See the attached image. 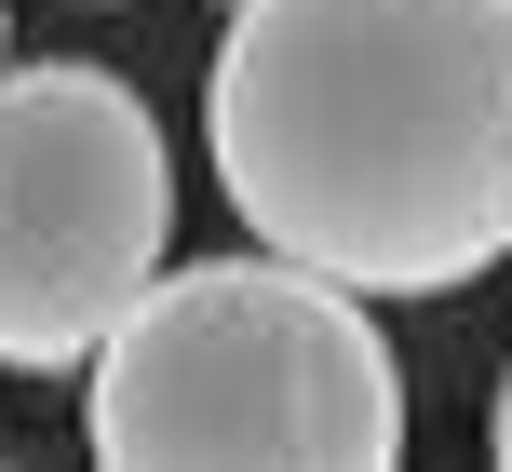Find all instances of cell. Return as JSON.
Masks as SVG:
<instances>
[{
	"label": "cell",
	"instance_id": "cell-1",
	"mask_svg": "<svg viewBox=\"0 0 512 472\" xmlns=\"http://www.w3.org/2000/svg\"><path fill=\"white\" fill-rule=\"evenodd\" d=\"M203 149L243 243L351 297H459L512 257V0H230Z\"/></svg>",
	"mask_w": 512,
	"mask_h": 472
},
{
	"label": "cell",
	"instance_id": "cell-2",
	"mask_svg": "<svg viewBox=\"0 0 512 472\" xmlns=\"http://www.w3.org/2000/svg\"><path fill=\"white\" fill-rule=\"evenodd\" d=\"M81 446L122 472H203V459L391 472L405 459V365L337 270H297L270 243L189 257V270H149V297L95 338Z\"/></svg>",
	"mask_w": 512,
	"mask_h": 472
},
{
	"label": "cell",
	"instance_id": "cell-3",
	"mask_svg": "<svg viewBox=\"0 0 512 472\" xmlns=\"http://www.w3.org/2000/svg\"><path fill=\"white\" fill-rule=\"evenodd\" d=\"M162 243H176V162L149 95L81 54L0 68V365H95V338L149 297Z\"/></svg>",
	"mask_w": 512,
	"mask_h": 472
},
{
	"label": "cell",
	"instance_id": "cell-4",
	"mask_svg": "<svg viewBox=\"0 0 512 472\" xmlns=\"http://www.w3.org/2000/svg\"><path fill=\"white\" fill-rule=\"evenodd\" d=\"M486 446H499V459H512V378H499V405H486Z\"/></svg>",
	"mask_w": 512,
	"mask_h": 472
},
{
	"label": "cell",
	"instance_id": "cell-5",
	"mask_svg": "<svg viewBox=\"0 0 512 472\" xmlns=\"http://www.w3.org/2000/svg\"><path fill=\"white\" fill-rule=\"evenodd\" d=\"M0 68H14V14H0Z\"/></svg>",
	"mask_w": 512,
	"mask_h": 472
},
{
	"label": "cell",
	"instance_id": "cell-6",
	"mask_svg": "<svg viewBox=\"0 0 512 472\" xmlns=\"http://www.w3.org/2000/svg\"><path fill=\"white\" fill-rule=\"evenodd\" d=\"M216 14H230V0H216Z\"/></svg>",
	"mask_w": 512,
	"mask_h": 472
}]
</instances>
